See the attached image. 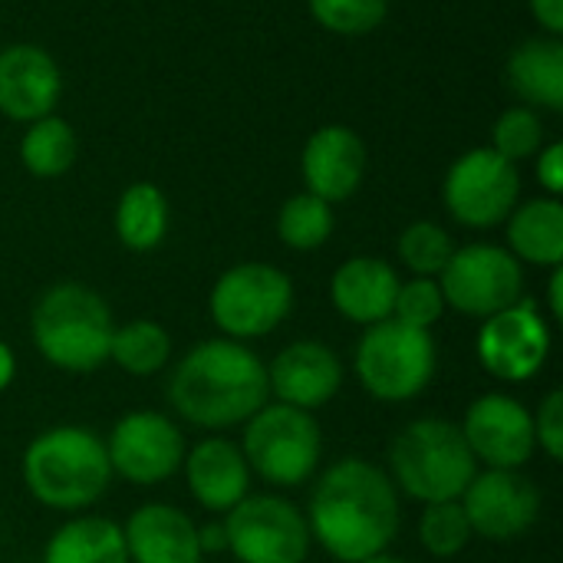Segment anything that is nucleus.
Returning a JSON list of instances; mask_svg holds the SVG:
<instances>
[{"mask_svg": "<svg viewBox=\"0 0 563 563\" xmlns=\"http://www.w3.org/2000/svg\"><path fill=\"white\" fill-rule=\"evenodd\" d=\"M508 86L531 106L563 109V43L558 36L525 40L508 59Z\"/></svg>", "mask_w": 563, "mask_h": 563, "instance_id": "nucleus-22", "label": "nucleus"}, {"mask_svg": "<svg viewBox=\"0 0 563 563\" xmlns=\"http://www.w3.org/2000/svg\"><path fill=\"white\" fill-rule=\"evenodd\" d=\"M112 313L106 300L86 284L49 287L30 320V333L46 363L66 373H92L109 360Z\"/></svg>", "mask_w": 563, "mask_h": 563, "instance_id": "nucleus-4", "label": "nucleus"}, {"mask_svg": "<svg viewBox=\"0 0 563 563\" xmlns=\"http://www.w3.org/2000/svg\"><path fill=\"white\" fill-rule=\"evenodd\" d=\"M13 373H16V360H13L10 346L0 340V393L13 383Z\"/></svg>", "mask_w": 563, "mask_h": 563, "instance_id": "nucleus-39", "label": "nucleus"}, {"mask_svg": "<svg viewBox=\"0 0 563 563\" xmlns=\"http://www.w3.org/2000/svg\"><path fill=\"white\" fill-rule=\"evenodd\" d=\"M172 336L155 320H132L119 330H112L109 360H115L119 369L129 376H152L168 363Z\"/></svg>", "mask_w": 563, "mask_h": 563, "instance_id": "nucleus-27", "label": "nucleus"}, {"mask_svg": "<svg viewBox=\"0 0 563 563\" xmlns=\"http://www.w3.org/2000/svg\"><path fill=\"white\" fill-rule=\"evenodd\" d=\"M534 442L548 452V459H563V393L554 389L544 396L538 416H534Z\"/></svg>", "mask_w": 563, "mask_h": 563, "instance_id": "nucleus-34", "label": "nucleus"}, {"mask_svg": "<svg viewBox=\"0 0 563 563\" xmlns=\"http://www.w3.org/2000/svg\"><path fill=\"white\" fill-rule=\"evenodd\" d=\"M492 148L508 158L511 165L521 158H531L544 148V125L541 115L531 106H515L505 109L492 129Z\"/></svg>", "mask_w": 563, "mask_h": 563, "instance_id": "nucleus-31", "label": "nucleus"}, {"mask_svg": "<svg viewBox=\"0 0 563 563\" xmlns=\"http://www.w3.org/2000/svg\"><path fill=\"white\" fill-rule=\"evenodd\" d=\"M452 254H455V244L449 231L432 221H416L399 234V261L416 277H439Z\"/></svg>", "mask_w": 563, "mask_h": 563, "instance_id": "nucleus-30", "label": "nucleus"}, {"mask_svg": "<svg viewBox=\"0 0 563 563\" xmlns=\"http://www.w3.org/2000/svg\"><path fill=\"white\" fill-rule=\"evenodd\" d=\"M228 551L241 563H303L310 528L297 505L277 495H247L224 515Z\"/></svg>", "mask_w": 563, "mask_h": 563, "instance_id": "nucleus-10", "label": "nucleus"}, {"mask_svg": "<svg viewBox=\"0 0 563 563\" xmlns=\"http://www.w3.org/2000/svg\"><path fill=\"white\" fill-rule=\"evenodd\" d=\"M168 231V198L152 181H135L115 205V234L129 251H155Z\"/></svg>", "mask_w": 563, "mask_h": 563, "instance_id": "nucleus-25", "label": "nucleus"}, {"mask_svg": "<svg viewBox=\"0 0 563 563\" xmlns=\"http://www.w3.org/2000/svg\"><path fill=\"white\" fill-rule=\"evenodd\" d=\"M551 353V330L531 300H518L515 307L485 320L478 333V360L482 366L505 383H528L538 376Z\"/></svg>", "mask_w": 563, "mask_h": 563, "instance_id": "nucleus-14", "label": "nucleus"}, {"mask_svg": "<svg viewBox=\"0 0 563 563\" xmlns=\"http://www.w3.org/2000/svg\"><path fill=\"white\" fill-rule=\"evenodd\" d=\"M300 172L310 195L327 205L346 201L366 175V145L346 125H323L307 139Z\"/></svg>", "mask_w": 563, "mask_h": 563, "instance_id": "nucleus-18", "label": "nucleus"}, {"mask_svg": "<svg viewBox=\"0 0 563 563\" xmlns=\"http://www.w3.org/2000/svg\"><path fill=\"white\" fill-rule=\"evenodd\" d=\"M310 538L343 563L383 554L399 531V495L393 478L366 459L330 465L310 498Z\"/></svg>", "mask_w": 563, "mask_h": 563, "instance_id": "nucleus-1", "label": "nucleus"}, {"mask_svg": "<svg viewBox=\"0 0 563 563\" xmlns=\"http://www.w3.org/2000/svg\"><path fill=\"white\" fill-rule=\"evenodd\" d=\"M445 307H455L465 317H495L521 300L525 274L521 261L498 244H468L459 247L439 274Z\"/></svg>", "mask_w": 563, "mask_h": 563, "instance_id": "nucleus-9", "label": "nucleus"}, {"mask_svg": "<svg viewBox=\"0 0 563 563\" xmlns=\"http://www.w3.org/2000/svg\"><path fill=\"white\" fill-rule=\"evenodd\" d=\"M508 247L518 261L538 267H561L563 205L558 198H534L508 214Z\"/></svg>", "mask_w": 563, "mask_h": 563, "instance_id": "nucleus-23", "label": "nucleus"}, {"mask_svg": "<svg viewBox=\"0 0 563 563\" xmlns=\"http://www.w3.org/2000/svg\"><path fill=\"white\" fill-rule=\"evenodd\" d=\"M271 399L267 366L238 340H208L181 356L168 379L175 412L201 429L247 422Z\"/></svg>", "mask_w": 563, "mask_h": 563, "instance_id": "nucleus-2", "label": "nucleus"}, {"mask_svg": "<svg viewBox=\"0 0 563 563\" xmlns=\"http://www.w3.org/2000/svg\"><path fill=\"white\" fill-rule=\"evenodd\" d=\"M531 3V13L534 20L551 33V36H561L563 33V0H528Z\"/></svg>", "mask_w": 563, "mask_h": 563, "instance_id": "nucleus-36", "label": "nucleus"}, {"mask_svg": "<svg viewBox=\"0 0 563 563\" xmlns=\"http://www.w3.org/2000/svg\"><path fill=\"white\" fill-rule=\"evenodd\" d=\"M475 462L488 468H521L534 455V416L511 396L488 393L475 399L459 426Z\"/></svg>", "mask_w": 563, "mask_h": 563, "instance_id": "nucleus-15", "label": "nucleus"}, {"mask_svg": "<svg viewBox=\"0 0 563 563\" xmlns=\"http://www.w3.org/2000/svg\"><path fill=\"white\" fill-rule=\"evenodd\" d=\"M63 92V73L56 59L33 43H13L0 49V112L13 122H36L53 115Z\"/></svg>", "mask_w": 563, "mask_h": 563, "instance_id": "nucleus-16", "label": "nucleus"}, {"mask_svg": "<svg viewBox=\"0 0 563 563\" xmlns=\"http://www.w3.org/2000/svg\"><path fill=\"white\" fill-rule=\"evenodd\" d=\"M521 175L495 148L465 152L445 175V208L465 228H495L518 208Z\"/></svg>", "mask_w": 563, "mask_h": 563, "instance_id": "nucleus-11", "label": "nucleus"}, {"mask_svg": "<svg viewBox=\"0 0 563 563\" xmlns=\"http://www.w3.org/2000/svg\"><path fill=\"white\" fill-rule=\"evenodd\" d=\"M129 563H201L195 521L172 505H142L122 528Z\"/></svg>", "mask_w": 563, "mask_h": 563, "instance_id": "nucleus-20", "label": "nucleus"}, {"mask_svg": "<svg viewBox=\"0 0 563 563\" xmlns=\"http://www.w3.org/2000/svg\"><path fill=\"white\" fill-rule=\"evenodd\" d=\"M399 284L402 280L393 271V264L379 257H350L346 264L336 267L330 280V297L346 320L373 327L393 317Z\"/></svg>", "mask_w": 563, "mask_h": 563, "instance_id": "nucleus-21", "label": "nucleus"}, {"mask_svg": "<svg viewBox=\"0 0 563 563\" xmlns=\"http://www.w3.org/2000/svg\"><path fill=\"white\" fill-rule=\"evenodd\" d=\"M208 307L221 333L231 340H257L287 320L294 307V284L280 267L247 261L218 277Z\"/></svg>", "mask_w": 563, "mask_h": 563, "instance_id": "nucleus-8", "label": "nucleus"}, {"mask_svg": "<svg viewBox=\"0 0 563 563\" xmlns=\"http://www.w3.org/2000/svg\"><path fill=\"white\" fill-rule=\"evenodd\" d=\"M277 234L294 251H317L333 234V205L303 191L284 201L277 214Z\"/></svg>", "mask_w": 563, "mask_h": 563, "instance_id": "nucleus-28", "label": "nucleus"}, {"mask_svg": "<svg viewBox=\"0 0 563 563\" xmlns=\"http://www.w3.org/2000/svg\"><path fill=\"white\" fill-rule=\"evenodd\" d=\"M445 313V297L435 277H412L406 284H399L396 290V303H393V320L416 327V330H429L432 323H439Z\"/></svg>", "mask_w": 563, "mask_h": 563, "instance_id": "nucleus-33", "label": "nucleus"}, {"mask_svg": "<svg viewBox=\"0 0 563 563\" xmlns=\"http://www.w3.org/2000/svg\"><path fill=\"white\" fill-rule=\"evenodd\" d=\"M267 386L277 402L313 412L340 393L343 366L330 346L317 340H300L274 356V363L267 366Z\"/></svg>", "mask_w": 563, "mask_h": 563, "instance_id": "nucleus-17", "label": "nucleus"}, {"mask_svg": "<svg viewBox=\"0 0 563 563\" xmlns=\"http://www.w3.org/2000/svg\"><path fill=\"white\" fill-rule=\"evenodd\" d=\"M389 465L393 485L422 505L459 501L478 475V462L462 429L449 419H419L406 426L389 449Z\"/></svg>", "mask_w": 563, "mask_h": 563, "instance_id": "nucleus-5", "label": "nucleus"}, {"mask_svg": "<svg viewBox=\"0 0 563 563\" xmlns=\"http://www.w3.org/2000/svg\"><path fill=\"white\" fill-rule=\"evenodd\" d=\"M76 132L66 119L43 115L20 139V162L36 178H59L76 162Z\"/></svg>", "mask_w": 563, "mask_h": 563, "instance_id": "nucleus-26", "label": "nucleus"}, {"mask_svg": "<svg viewBox=\"0 0 563 563\" xmlns=\"http://www.w3.org/2000/svg\"><path fill=\"white\" fill-rule=\"evenodd\" d=\"M548 303H551V313L563 320V271L561 267H554V274H551V294H548Z\"/></svg>", "mask_w": 563, "mask_h": 563, "instance_id": "nucleus-38", "label": "nucleus"}, {"mask_svg": "<svg viewBox=\"0 0 563 563\" xmlns=\"http://www.w3.org/2000/svg\"><path fill=\"white\" fill-rule=\"evenodd\" d=\"M112 482L106 442L82 426H56L40 432L23 452L26 492L56 511L96 505Z\"/></svg>", "mask_w": 563, "mask_h": 563, "instance_id": "nucleus-3", "label": "nucleus"}, {"mask_svg": "<svg viewBox=\"0 0 563 563\" xmlns=\"http://www.w3.org/2000/svg\"><path fill=\"white\" fill-rule=\"evenodd\" d=\"M244 462L267 485L297 488L303 485L323 455V435L310 412L294 406H264L247 419L244 432Z\"/></svg>", "mask_w": 563, "mask_h": 563, "instance_id": "nucleus-7", "label": "nucleus"}, {"mask_svg": "<svg viewBox=\"0 0 563 563\" xmlns=\"http://www.w3.org/2000/svg\"><path fill=\"white\" fill-rule=\"evenodd\" d=\"M43 563H129L125 534L109 518H73L46 541Z\"/></svg>", "mask_w": 563, "mask_h": 563, "instance_id": "nucleus-24", "label": "nucleus"}, {"mask_svg": "<svg viewBox=\"0 0 563 563\" xmlns=\"http://www.w3.org/2000/svg\"><path fill=\"white\" fill-rule=\"evenodd\" d=\"M356 376L379 402L416 399L435 376V343L429 330L406 327L393 317L366 327L356 346Z\"/></svg>", "mask_w": 563, "mask_h": 563, "instance_id": "nucleus-6", "label": "nucleus"}, {"mask_svg": "<svg viewBox=\"0 0 563 563\" xmlns=\"http://www.w3.org/2000/svg\"><path fill=\"white\" fill-rule=\"evenodd\" d=\"M185 478L191 498L208 511H231L238 501L247 498L251 468L244 452L228 439H205L191 452H185Z\"/></svg>", "mask_w": 563, "mask_h": 563, "instance_id": "nucleus-19", "label": "nucleus"}, {"mask_svg": "<svg viewBox=\"0 0 563 563\" xmlns=\"http://www.w3.org/2000/svg\"><path fill=\"white\" fill-rule=\"evenodd\" d=\"M472 538L475 534H472L462 501L426 505L422 521H419V541L432 558H455L468 548Z\"/></svg>", "mask_w": 563, "mask_h": 563, "instance_id": "nucleus-29", "label": "nucleus"}, {"mask_svg": "<svg viewBox=\"0 0 563 563\" xmlns=\"http://www.w3.org/2000/svg\"><path fill=\"white\" fill-rule=\"evenodd\" d=\"M360 563H406V561H399V558H393V554H373V558H366V561H360Z\"/></svg>", "mask_w": 563, "mask_h": 563, "instance_id": "nucleus-40", "label": "nucleus"}, {"mask_svg": "<svg viewBox=\"0 0 563 563\" xmlns=\"http://www.w3.org/2000/svg\"><path fill=\"white\" fill-rule=\"evenodd\" d=\"M109 465L132 485H158L185 462V439L175 422L158 412H129L106 442Z\"/></svg>", "mask_w": 563, "mask_h": 563, "instance_id": "nucleus-13", "label": "nucleus"}, {"mask_svg": "<svg viewBox=\"0 0 563 563\" xmlns=\"http://www.w3.org/2000/svg\"><path fill=\"white\" fill-rule=\"evenodd\" d=\"M538 181L541 188L558 198L563 191V145L561 142H551L538 152Z\"/></svg>", "mask_w": 563, "mask_h": 563, "instance_id": "nucleus-35", "label": "nucleus"}, {"mask_svg": "<svg viewBox=\"0 0 563 563\" xmlns=\"http://www.w3.org/2000/svg\"><path fill=\"white\" fill-rule=\"evenodd\" d=\"M198 548H201V554H218V551H228V534H224V525H221V521H211V525L198 528Z\"/></svg>", "mask_w": 563, "mask_h": 563, "instance_id": "nucleus-37", "label": "nucleus"}, {"mask_svg": "<svg viewBox=\"0 0 563 563\" xmlns=\"http://www.w3.org/2000/svg\"><path fill=\"white\" fill-rule=\"evenodd\" d=\"M307 3L313 20L340 36L373 33L389 13V0H307Z\"/></svg>", "mask_w": 563, "mask_h": 563, "instance_id": "nucleus-32", "label": "nucleus"}, {"mask_svg": "<svg viewBox=\"0 0 563 563\" xmlns=\"http://www.w3.org/2000/svg\"><path fill=\"white\" fill-rule=\"evenodd\" d=\"M459 501L472 534L488 541H515L528 534L541 515V495L521 468H488L475 475Z\"/></svg>", "mask_w": 563, "mask_h": 563, "instance_id": "nucleus-12", "label": "nucleus"}]
</instances>
